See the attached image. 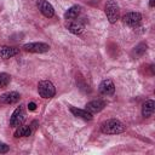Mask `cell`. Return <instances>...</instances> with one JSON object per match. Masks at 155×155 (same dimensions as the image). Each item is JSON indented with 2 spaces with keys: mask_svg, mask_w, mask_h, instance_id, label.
Here are the masks:
<instances>
[{
  "mask_svg": "<svg viewBox=\"0 0 155 155\" xmlns=\"http://www.w3.org/2000/svg\"><path fill=\"white\" fill-rule=\"evenodd\" d=\"M125 128H126L125 125L116 119L107 120L101 126V131L105 134H119V133H122Z\"/></svg>",
  "mask_w": 155,
  "mask_h": 155,
  "instance_id": "obj_1",
  "label": "cell"
},
{
  "mask_svg": "<svg viewBox=\"0 0 155 155\" xmlns=\"http://www.w3.org/2000/svg\"><path fill=\"white\" fill-rule=\"evenodd\" d=\"M105 15L110 23H116L120 17V7L115 0H109L105 4Z\"/></svg>",
  "mask_w": 155,
  "mask_h": 155,
  "instance_id": "obj_2",
  "label": "cell"
},
{
  "mask_svg": "<svg viewBox=\"0 0 155 155\" xmlns=\"http://www.w3.org/2000/svg\"><path fill=\"white\" fill-rule=\"evenodd\" d=\"M38 92L42 98H52L56 94V88L51 81L42 80L38 85Z\"/></svg>",
  "mask_w": 155,
  "mask_h": 155,
  "instance_id": "obj_3",
  "label": "cell"
},
{
  "mask_svg": "<svg viewBox=\"0 0 155 155\" xmlns=\"http://www.w3.org/2000/svg\"><path fill=\"white\" fill-rule=\"evenodd\" d=\"M25 120V111H24V108L23 105H19L15 109V111L12 113L11 115V119H10V126L11 127H18L19 125L23 124V121Z\"/></svg>",
  "mask_w": 155,
  "mask_h": 155,
  "instance_id": "obj_4",
  "label": "cell"
},
{
  "mask_svg": "<svg viewBox=\"0 0 155 155\" xmlns=\"http://www.w3.org/2000/svg\"><path fill=\"white\" fill-rule=\"evenodd\" d=\"M23 50L33 53H44L50 50V45L45 42H30V44H25L23 46Z\"/></svg>",
  "mask_w": 155,
  "mask_h": 155,
  "instance_id": "obj_5",
  "label": "cell"
},
{
  "mask_svg": "<svg viewBox=\"0 0 155 155\" xmlns=\"http://www.w3.org/2000/svg\"><path fill=\"white\" fill-rule=\"evenodd\" d=\"M122 21L130 27H137L142 22V15L139 12H128L122 17Z\"/></svg>",
  "mask_w": 155,
  "mask_h": 155,
  "instance_id": "obj_6",
  "label": "cell"
},
{
  "mask_svg": "<svg viewBox=\"0 0 155 155\" xmlns=\"http://www.w3.org/2000/svg\"><path fill=\"white\" fill-rule=\"evenodd\" d=\"M98 91L103 96H111L115 92V85L110 79H105L99 84Z\"/></svg>",
  "mask_w": 155,
  "mask_h": 155,
  "instance_id": "obj_7",
  "label": "cell"
},
{
  "mask_svg": "<svg viewBox=\"0 0 155 155\" xmlns=\"http://www.w3.org/2000/svg\"><path fill=\"white\" fill-rule=\"evenodd\" d=\"M38 8H39L40 12H41L45 17H47V18H51V17H53V15H54L53 6H52L48 1H46V0H39V1H38Z\"/></svg>",
  "mask_w": 155,
  "mask_h": 155,
  "instance_id": "obj_8",
  "label": "cell"
},
{
  "mask_svg": "<svg viewBox=\"0 0 155 155\" xmlns=\"http://www.w3.org/2000/svg\"><path fill=\"white\" fill-rule=\"evenodd\" d=\"M105 101L103 99H94V101H91L86 104V110L90 111L91 114H94V113H99L102 109H104L105 107Z\"/></svg>",
  "mask_w": 155,
  "mask_h": 155,
  "instance_id": "obj_9",
  "label": "cell"
},
{
  "mask_svg": "<svg viewBox=\"0 0 155 155\" xmlns=\"http://www.w3.org/2000/svg\"><path fill=\"white\" fill-rule=\"evenodd\" d=\"M19 98H21V94L18 92L10 91V92L2 93L0 96V102L4 104H13V103H17L19 101Z\"/></svg>",
  "mask_w": 155,
  "mask_h": 155,
  "instance_id": "obj_10",
  "label": "cell"
},
{
  "mask_svg": "<svg viewBox=\"0 0 155 155\" xmlns=\"http://www.w3.org/2000/svg\"><path fill=\"white\" fill-rule=\"evenodd\" d=\"M18 53V48L12 47V46H2L0 48V57L2 59H8Z\"/></svg>",
  "mask_w": 155,
  "mask_h": 155,
  "instance_id": "obj_11",
  "label": "cell"
},
{
  "mask_svg": "<svg viewBox=\"0 0 155 155\" xmlns=\"http://www.w3.org/2000/svg\"><path fill=\"white\" fill-rule=\"evenodd\" d=\"M70 111L74 116L81 117L84 120H92V114L90 111H87L86 109H80V108H75V107H70Z\"/></svg>",
  "mask_w": 155,
  "mask_h": 155,
  "instance_id": "obj_12",
  "label": "cell"
},
{
  "mask_svg": "<svg viewBox=\"0 0 155 155\" xmlns=\"http://www.w3.org/2000/svg\"><path fill=\"white\" fill-rule=\"evenodd\" d=\"M154 109H155V103H154V101L149 99V101H147V102L143 104V107H142V115H143L144 117H149V116L153 115Z\"/></svg>",
  "mask_w": 155,
  "mask_h": 155,
  "instance_id": "obj_13",
  "label": "cell"
},
{
  "mask_svg": "<svg viewBox=\"0 0 155 155\" xmlns=\"http://www.w3.org/2000/svg\"><path fill=\"white\" fill-rule=\"evenodd\" d=\"M67 29L70 31V33H73V34H81L82 33V30H84V25L80 23V22H78V21H70L68 24H67Z\"/></svg>",
  "mask_w": 155,
  "mask_h": 155,
  "instance_id": "obj_14",
  "label": "cell"
},
{
  "mask_svg": "<svg viewBox=\"0 0 155 155\" xmlns=\"http://www.w3.org/2000/svg\"><path fill=\"white\" fill-rule=\"evenodd\" d=\"M80 10H81V8H80V6H78V5L71 6V7L68 8L67 12L64 13V18L68 19V21H73V19L78 18V16L80 15Z\"/></svg>",
  "mask_w": 155,
  "mask_h": 155,
  "instance_id": "obj_15",
  "label": "cell"
},
{
  "mask_svg": "<svg viewBox=\"0 0 155 155\" xmlns=\"http://www.w3.org/2000/svg\"><path fill=\"white\" fill-rule=\"evenodd\" d=\"M31 134V128L30 126L27 125H19L15 132V137L19 138V137H29Z\"/></svg>",
  "mask_w": 155,
  "mask_h": 155,
  "instance_id": "obj_16",
  "label": "cell"
},
{
  "mask_svg": "<svg viewBox=\"0 0 155 155\" xmlns=\"http://www.w3.org/2000/svg\"><path fill=\"white\" fill-rule=\"evenodd\" d=\"M145 51H147V44L140 42L139 45H137V46L134 47L132 54H133L134 57H140V56H143V54L145 53Z\"/></svg>",
  "mask_w": 155,
  "mask_h": 155,
  "instance_id": "obj_17",
  "label": "cell"
},
{
  "mask_svg": "<svg viewBox=\"0 0 155 155\" xmlns=\"http://www.w3.org/2000/svg\"><path fill=\"white\" fill-rule=\"evenodd\" d=\"M10 80H11V76L6 73H0V88H4L6 87L8 84H10Z\"/></svg>",
  "mask_w": 155,
  "mask_h": 155,
  "instance_id": "obj_18",
  "label": "cell"
},
{
  "mask_svg": "<svg viewBox=\"0 0 155 155\" xmlns=\"http://www.w3.org/2000/svg\"><path fill=\"white\" fill-rule=\"evenodd\" d=\"M8 145L6 144V143H4V142H0V153L1 154H5V153H7L8 151Z\"/></svg>",
  "mask_w": 155,
  "mask_h": 155,
  "instance_id": "obj_19",
  "label": "cell"
},
{
  "mask_svg": "<svg viewBox=\"0 0 155 155\" xmlns=\"http://www.w3.org/2000/svg\"><path fill=\"white\" fill-rule=\"evenodd\" d=\"M28 109H29V110H35V109H36V104H35L34 102H30V103L28 104Z\"/></svg>",
  "mask_w": 155,
  "mask_h": 155,
  "instance_id": "obj_20",
  "label": "cell"
},
{
  "mask_svg": "<svg viewBox=\"0 0 155 155\" xmlns=\"http://www.w3.org/2000/svg\"><path fill=\"white\" fill-rule=\"evenodd\" d=\"M154 2H155V0H150L149 1V6L150 7H154Z\"/></svg>",
  "mask_w": 155,
  "mask_h": 155,
  "instance_id": "obj_21",
  "label": "cell"
}]
</instances>
